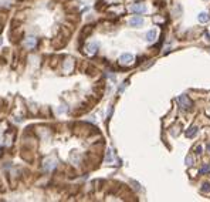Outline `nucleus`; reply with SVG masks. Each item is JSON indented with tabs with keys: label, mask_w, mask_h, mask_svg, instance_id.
<instances>
[{
	"label": "nucleus",
	"mask_w": 210,
	"mask_h": 202,
	"mask_svg": "<svg viewBox=\"0 0 210 202\" xmlns=\"http://www.w3.org/2000/svg\"><path fill=\"white\" fill-rule=\"evenodd\" d=\"M134 60H135V57L131 53H125V54H122L119 57V64L121 66H131L134 63Z\"/></svg>",
	"instance_id": "nucleus-1"
},
{
	"label": "nucleus",
	"mask_w": 210,
	"mask_h": 202,
	"mask_svg": "<svg viewBox=\"0 0 210 202\" xmlns=\"http://www.w3.org/2000/svg\"><path fill=\"white\" fill-rule=\"evenodd\" d=\"M43 167H44L46 171H53V169L57 167V159L54 158V157H49V158H46V159H44Z\"/></svg>",
	"instance_id": "nucleus-2"
},
{
	"label": "nucleus",
	"mask_w": 210,
	"mask_h": 202,
	"mask_svg": "<svg viewBox=\"0 0 210 202\" xmlns=\"http://www.w3.org/2000/svg\"><path fill=\"white\" fill-rule=\"evenodd\" d=\"M178 103L180 104V107L183 110H190L192 108V101L188 98V95H180L178 98Z\"/></svg>",
	"instance_id": "nucleus-3"
},
{
	"label": "nucleus",
	"mask_w": 210,
	"mask_h": 202,
	"mask_svg": "<svg viewBox=\"0 0 210 202\" xmlns=\"http://www.w3.org/2000/svg\"><path fill=\"white\" fill-rule=\"evenodd\" d=\"M98 50V43L97 41H91V43H88L85 46V53L90 56H94L95 53H97Z\"/></svg>",
	"instance_id": "nucleus-4"
},
{
	"label": "nucleus",
	"mask_w": 210,
	"mask_h": 202,
	"mask_svg": "<svg viewBox=\"0 0 210 202\" xmlns=\"http://www.w3.org/2000/svg\"><path fill=\"white\" fill-rule=\"evenodd\" d=\"M131 11H134V13H145L146 11V6L142 5V3H135L129 7Z\"/></svg>",
	"instance_id": "nucleus-5"
},
{
	"label": "nucleus",
	"mask_w": 210,
	"mask_h": 202,
	"mask_svg": "<svg viewBox=\"0 0 210 202\" xmlns=\"http://www.w3.org/2000/svg\"><path fill=\"white\" fill-rule=\"evenodd\" d=\"M36 44H37V40H36V37H33V36H28L24 40V47L26 49H34Z\"/></svg>",
	"instance_id": "nucleus-6"
},
{
	"label": "nucleus",
	"mask_w": 210,
	"mask_h": 202,
	"mask_svg": "<svg viewBox=\"0 0 210 202\" xmlns=\"http://www.w3.org/2000/svg\"><path fill=\"white\" fill-rule=\"evenodd\" d=\"M129 24L132 27H138V26H142L143 24V19L140 16H134L132 19L129 20Z\"/></svg>",
	"instance_id": "nucleus-7"
},
{
	"label": "nucleus",
	"mask_w": 210,
	"mask_h": 202,
	"mask_svg": "<svg viewBox=\"0 0 210 202\" xmlns=\"http://www.w3.org/2000/svg\"><path fill=\"white\" fill-rule=\"evenodd\" d=\"M72 68H74V61H72V59H67L64 63V73H71Z\"/></svg>",
	"instance_id": "nucleus-8"
},
{
	"label": "nucleus",
	"mask_w": 210,
	"mask_h": 202,
	"mask_svg": "<svg viewBox=\"0 0 210 202\" xmlns=\"http://www.w3.org/2000/svg\"><path fill=\"white\" fill-rule=\"evenodd\" d=\"M155 38H156V32L152 29V30H149V32L146 33V40H148L149 43H152V41H155Z\"/></svg>",
	"instance_id": "nucleus-9"
},
{
	"label": "nucleus",
	"mask_w": 210,
	"mask_h": 202,
	"mask_svg": "<svg viewBox=\"0 0 210 202\" xmlns=\"http://www.w3.org/2000/svg\"><path fill=\"white\" fill-rule=\"evenodd\" d=\"M196 134H197V127H196V125L190 127L188 131H186V137H188V138H193Z\"/></svg>",
	"instance_id": "nucleus-10"
},
{
	"label": "nucleus",
	"mask_w": 210,
	"mask_h": 202,
	"mask_svg": "<svg viewBox=\"0 0 210 202\" xmlns=\"http://www.w3.org/2000/svg\"><path fill=\"white\" fill-rule=\"evenodd\" d=\"M197 19H199L200 23H207L209 22V14L206 13V11H202V13H199V16H197Z\"/></svg>",
	"instance_id": "nucleus-11"
},
{
	"label": "nucleus",
	"mask_w": 210,
	"mask_h": 202,
	"mask_svg": "<svg viewBox=\"0 0 210 202\" xmlns=\"http://www.w3.org/2000/svg\"><path fill=\"white\" fill-rule=\"evenodd\" d=\"M200 192L202 194H205V195H210V184H203L202 185V188H200Z\"/></svg>",
	"instance_id": "nucleus-12"
},
{
	"label": "nucleus",
	"mask_w": 210,
	"mask_h": 202,
	"mask_svg": "<svg viewBox=\"0 0 210 202\" xmlns=\"http://www.w3.org/2000/svg\"><path fill=\"white\" fill-rule=\"evenodd\" d=\"M185 162H186L188 167H192V165H193V158H192V155H188L186 159H185Z\"/></svg>",
	"instance_id": "nucleus-13"
},
{
	"label": "nucleus",
	"mask_w": 210,
	"mask_h": 202,
	"mask_svg": "<svg viewBox=\"0 0 210 202\" xmlns=\"http://www.w3.org/2000/svg\"><path fill=\"white\" fill-rule=\"evenodd\" d=\"M200 152H202V147L199 145V147H196V154H200Z\"/></svg>",
	"instance_id": "nucleus-14"
},
{
	"label": "nucleus",
	"mask_w": 210,
	"mask_h": 202,
	"mask_svg": "<svg viewBox=\"0 0 210 202\" xmlns=\"http://www.w3.org/2000/svg\"><path fill=\"white\" fill-rule=\"evenodd\" d=\"M207 149H209V151H210V144H209V145H207Z\"/></svg>",
	"instance_id": "nucleus-15"
},
{
	"label": "nucleus",
	"mask_w": 210,
	"mask_h": 202,
	"mask_svg": "<svg viewBox=\"0 0 210 202\" xmlns=\"http://www.w3.org/2000/svg\"><path fill=\"white\" fill-rule=\"evenodd\" d=\"M209 53H210V50H209Z\"/></svg>",
	"instance_id": "nucleus-16"
}]
</instances>
